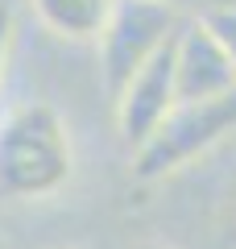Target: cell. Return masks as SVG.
I'll return each mask as SVG.
<instances>
[{
  "label": "cell",
  "mask_w": 236,
  "mask_h": 249,
  "mask_svg": "<svg viewBox=\"0 0 236 249\" xmlns=\"http://www.w3.org/2000/svg\"><path fill=\"white\" fill-rule=\"evenodd\" d=\"M13 37H17V13H13V0H0V88L13 58Z\"/></svg>",
  "instance_id": "ba28073f"
},
{
  "label": "cell",
  "mask_w": 236,
  "mask_h": 249,
  "mask_svg": "<svg viewBox=\"0 0 236 249\" xmlns=\"http://www.w3.org/2000/svg\"><path fill=\"white\" fill-rule=\"evenodd\" d=\"M174 88L178 100H211L236 91V67L228 50L216 42L203 17H186L174 37Z\"/></svg>",
  "instance_id": "5b68a950"
},
{
  "label": "cell",
  "mask_w": 236,
  "mask_h": 249,
  "mask_svg": "<svg viewBox=\"0 0 236 249\" xmlns=\"http://www.w3.org/2000/svg\"><path fill=\"white\" fill-rule=\"evenodd\" d=\"M133 249H166V245H133Z\"/></svg>",
  "instance_id": "30bf717a"
},
{
  "label": "cell",
  "mask_w": 236,
  "mask_h": 249,
  "mask_svg": "<svg viewBox=\"0 0 236 249\" xmlns=\"http://www.w3.org/2000/svg\"><path fill=\"white\" fill-rule=\"evenodd\" d=\"M228 133H236V91L211 100H178L162 124L133 150V178L157 183L211 154Z\"/></svg>",
  "instance_id": "7a4b0ae2"
},
{
  "label": "cell",
  "mask_w": 236,
  "mask_h": 249,
  "mask_svg": "<svg viewBox=\"0 0 236 249\" xmlns=\"http://www.w3.org/2000/svg\"><path fill=\"white\" fill-rule=\"evenodd\" d=\"M34 17L67 42H96L112 17L116 0H29Z\"/></svg>",
  "instance_id": "8992f818"
},
{
  "label": "cell",
  "mask_w": 236,
  "mask_h": 249,
  "mask_svg": "<svg viewBox=\"0 0 236 249\" xmlns=\"http://www.w3.org/2000/svg\"><path fill=\"white\" fill-rule=\"evenodd\" d=\"M183 21L186 17L174 4H166V0H116L104 34L96 37L104 83H108V91H112V100L120 96V88L162 50V46L174 42V34H178Z\"/></svg>",
  "instance_id": "3957f363"
},
{
  "label": "cell",
  "mask_w": 236,
  "mask_h": 249,
  "mask_svg": "<svg viewBox=\"0 0 236 249\" xmlns=\"http://www.w3.org/2000/svg\"><path fill=\"white\" fill-rule=\"evenodd\" d=\"M0 249H4V245H0Z\"/></svg>",
  "instance_id": "8fae6325"
},
{
  "label": "cell",
  "mask_w": 236,
  "mask_h": 249,
  "mask_svg": "<svg viewBox=\"0 0 236 249\" xmlns=\"http://www.w3.org/2000/svg\"><path fill=\"white\" fill-rule=\"evenodd\" d=\"M75 150L67 121L46 100H25L0 116V199H46L70 183Z\"/></svg>",
  "instance_id": "6da1fadb"
},
{
  "label": "cell",
  "mask_w": 236,
  "mask_h": 249,
  "mask_svg": "<svg viewBox=\"0 0 236 249\" xmlns=\"http://www.w3.org/2000/svg\"><path fill=\"white\" fill-rule=\"evenodd\" d=\"M199 17H203V25L216 34V42L228 50V58H232V67H236V0H219L211 9H203Z\"/></svg>",
  "instance_id": "52a82bcc"
},
{
  "label": "cell",
  "mask_w": 236,
  "mask_h": 249,
  "mask_svg": "<svg viewBox=\"0 0 236 249\" xmlns=\"http://www.w3.org/2000/svg\"><path fill=\"white\" fill-rule=\"evenodd\" d=\"M174 104H178V88H174V42H170V46H162V50L120 88V96H116V124H120L124 145L137 150L157 124H162V116Z\"/></svg>",
  "instance_id": "277c9868"
},
{
  "label": "cell",
  "mask_w": 236,
  "mask_h": 249,
  "mask_svg": "<svg viewBox=\"0 0 236 249\" xmlns=\"http://www.w3.org/2000/svg\"><path fill=\"white\" fill-rule=\"evenodd\" d=\"M166 4H174V9H183V4H203V9H211V4H219V0H166Z\"/></svg>",
  "instance_id": "9c48e42d"
}]
</instances>
